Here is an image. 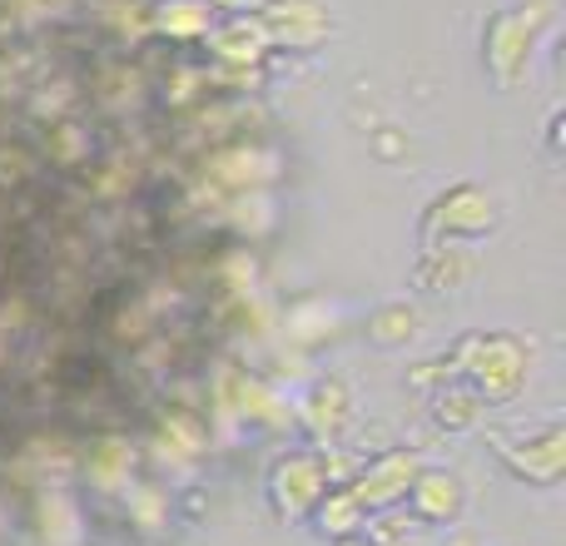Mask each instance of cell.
Instances as JSON below:
<instances>
[{"mask_svg":"<svg viewBox=\"0 0 566 546\" xmlns=\"http://www.w3.org/2000/svg\"><path fill=\"white\" fill-rule=\"evenodd\" d=\"M442 372H462L468 388L478 392L482 402H512L522 388H527L532 372V343L517 338V333H468L458 348L442 363H432Z\"/></svg>","mask_w":566,"mask_h":546,"instance_id":"cell-1","label":"cell"},{"mask_svg":"<svg viewBox=\"0 0 566 546\" xmlns=\"http://www.w3.org/2000/svg\"><path fill=\"white\" fill-rule=\"evenodd\" d=\"M552 25V0H517L482 25V65L502 90H517L532 70L542 30Z\"/></svg>","mask_w":566,"mask_h":546,"instance_id":"cell-2","label":"cell"},{"mask_svg":"<svg viewBox=\"0 0 566 546\" xmlns=\"http://www.w3.org/2000/svg\"><path fill=\"white\" fill-rule=\"evenodd\" d=\"M502 224L497 195H488L482 185L462 179L448 185L442 195H432V204L422 209V249L428 244H468V239H488Z\"/></svg>","mask_w":566,"mask_h":546,"instance_id":"cell-3","label":"cell"},{"mask_svg":"<svg viewBox=\"0 0 566 546\" xmlns=\"http://www.w3.org/2000/svg\"><path fill=\"white\" fill-rule=\"evenodd\" d=\"M338 468H333V448H303L274 462L269 472V502L283 522H303L313 512V502L333 487Z\"/></svg>","mask_w":566,"mask_h":546,"instance_id":"cell-4","label":"cell"},{"mask_svg":"<svg viewBox=\"0 0 566 546\" xmlns=\"http://www.w3.org/2000/svg\"><path fill=\"white\" fill-rule=\"evenodd\" d=\"M418 472H422L418 448H388V452H378L373 462H363V468L353 472L348 492L358 497V507L368 512V517H378V512H398L402 502H408V487H412Z\"/></svg>","mask_w":566,"mask_h":546,"instance_id":"cell-5","label":"cell"},{"mask_svg":"<svg viewBox=\"0 0 566 546\" xmlns=\"http://www.w3.org/2000/svg\"><path fill=\"white\" fill-rule=\"evenodd\" d=\"M254 15L274 50H318L333 35V15L323 0H264Z\"/></svg>","mask_w":566,"mask_h":546,"instance_id":"cell-6","label":"cell"},{"mask_svg":"<svg viewBox=\"0 0 566 546\" xmlns=\"http://www.w3.org/2000/svg\"><path fill=\"white\" fill-rule=\"evenodd\" d=\"M497 458L527 487H557L566 477V428H547L527 442H502Z\"/></svg>","mask_w":566,"mask_h":546,"instance_id":"cell-7","label":"cell"},{"mask_svg":"<svg viewBox=\"0 0 566 546\" xmlns=\"http://www.w3.org/2000/svg\"><path fill=\"white\" fill-rule=\"evenodd\" d=\"M408 507L428 527H452L462 517V507H468V482L448 468H422L408 487Z\"/></svg>","mask_w":566,"mask_h":546,"instance_id":"cell-8","label":"cell"},{"mask_svg":"<svg viewBox=\"0 0 566 546\" xmlns=\"http://www.w3.org/2000/svg\"><path fill=\"white\" fill-rule=\"evenodd\" d=\"M348 388H343L338 378H323V382H313V392L303 398V408H298V418H303V428L313 432V442H323V448H333L338 442V432L348 428Z\"/></svg>","mask_w":566,"mask_h":546,"instance_id":"cell-9","label":"cell"},{"mask_svg":"<svg viewBox=\"0 0 566 546\" xmlns=\"http://www.w3.org/2000/svg\"><path fill=\"white\" fill-rule=\"evenodd\" d=\"M209 50L229 65H259L269 55V35L259 25V15H229L224 25H209Z\"/></svg>","mask_w":566,"mask_h":546,"instance_id":"cell-10","label":"cell"},{"mask_svg":"<svg viewBox=\"0 0 566 546\" xmlns=\"http://www.w3.org/2000/svg\"><path fill=\"white\" fill-rule=\"evenodd\" d=\"M313 527L323 532L328 542H338V537H353V532H363L368 527V512L358 507V497L348 492V482H333L328 492H323L318 502H313Z\"/></svg>","mask_w":566,"mask_h":546,"instance_id":"cell-11","label":"cell"},{"mask_svg":"<svg viewBox=\"0 0 566 546\" xmlns=\"http://www.w3.org/2000/svg\"><path fill=\"white\" fill-rule=\"evenodd\" d=\"M418 308L412 303H382L368 313V343L373 348H402V343L418 338Z\"/></svg>","mask_w":566,"mask_h":546,"instance_id":"cell-12","label":"cell"},{"mask_svg":"<svg viewBox=\"0 0 566 546\" xmlns=\"http://www.w3.org/2000/svg\"><path fill=\"white\" fill-rule=\"evenodd\" d=\"M155 20L165 35L199 40V35H209V25H214V6H209V0H165Z\"/></svg>","mask_w":566,"mask_h":546,"instance_id":"cell-13","label":"cell"},{"mask_svg":"<svg viewBox=\"0 0 566 546\" xmlns=\"http://www.w3.org/2000/svg\"><path fill=\"white\" fill-rule=\"evenodd\" d=\"M468 273H472V259H462L458 249H442V244H428V249H422L418 279L428 283V288H452V283H462Z\"/></svg>","mask_w":566,"mask_h":546,"instance_id":"cell-14","label":"cell"},{"mask_svg":"<svg viewBox=\"0 0 566 546\" xmlns=\"http://www.w3.org/2000/svg\"><path fill=\"white\" fill-rule=\"evenodd\" d=\"M432 402H438L432 418H438L448 432H468V428H478V418H482V398L472 388H442Z\"/></svg>","mask_w":566,"mask_h":546,"instance_id":"cell-15","label":"cell"},{"mask_svg":"<svg viewBox=\"0 0 566 546\" xmlns=\"http://www.w3.org/2000/svg\"><path fill=\"white\" fill-rule=\"evenodd\" d=\"M209 6L224 10V15H254V10L264 6V0H209Z\"/></svg>","mask_w":566,"mask_h":546,"instance_id":"cell-16","label":"cell"},{"mask_svg":"<svg viewBox=\"0 0 566 546\" xmlns=\"http://www.w3.org/2000/svg\"><path fill=\"white\" fill-rule=\"evenodd\" d=\"M373 546H428V542H422V532H392L388 542H373Z\"/></svg>","mask_w":566,"mask_h":546,"instance_id":"cell-17","label":"cell"},{"mask_svg":"<svg viewBox=\"0 0 566 546\" xmlns=\"http://www.w3.org/2000/svg\"><path fill=\"white\" fill-rule=\"evenodd\" d=\"M442 546H482L478 537H472V532H452V537L448 542H442Z\"/></svg>","mask_w":566,"mask_h":546,"instance_id":"cell-18","label":"cell"},{"mask_svg":"<svg viewBox=\"0 0 566 546\" xmlns=\"http://www.w3.org/2000/svg\"><path fill=\"white\" fill-rule=\"evenodd\" d=\"M333 546H373L368 537H363V532H353V537H338V542H333Z\"/></svg>","mask_w":566,"mask_h":546,"instance_id":"cell-19","label":"cell"}]
</instances>
